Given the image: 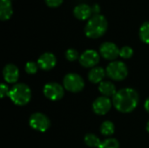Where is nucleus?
<instances>
[{
	"label": "nucleus",
	"instance_id": "f257e3e1",
	"mask_svg": "<svg viewBox=\"0 0 149 148\" xmlns=\"http://www.w3.org/2000/svg\"><path fill=\"white\" fill-rule=\"evenodd\" d=\"M139 93L133 88H122L119 90L113 98V106L122 113L133 112L138 106Z\"/></svg>",
	"mask_w": 149,
	"mask_h": 148
},
{
	"label": "nucleus",
	"instance_id": "f03ea898",
	"mask_svg": "<svg viewBox=\"0 0 149 148\" xmlns=\"http://www.w3.org/2000/svg\"><path fill=\"white\" fill-rule=\"evenodd\" d=\"M108 22L102 14L93 15L85 26V34L90 38H99L102 37L107 31Z\"/></svg>",
	"mask_w": 149,
	"mask_h": 148
},
{
	"label": "nucleus",
	"instance_id": "7ed1b4c3",
	"mask_svg": "<svg viewBox=\"0 0 149 148\" xmlns=\"http://www.w3.org/2000/svg\"><path fill=\"white\" fill-rule=\"evenodd\" d=\"M9 98L17 106H25L31 99V88L24 83L16 84L10 89Z\"/></svg>",
	"mask_w": 149,
	"mask_h": 148
},
{
	"label": "nucleus",
	"instance_id": "20e7f679",
	"mask_svg": "<svg viewBox=\"0 0 149 148\" xmlns=\"http://www.w3.org/2000/svg\"><path fill=\"white\" fill-rule=\"evenodd\" d=\"M107 75L113 80L122 81L128 74V69L126 64L122 61H112L106 68Z\"/></svg>",
	"mask_w": 149,
	"mask_h": 148
},
{
	"label": "nucleus",
	"instance_id": "39448f33",
	"mask_svg": "<svg viewBox=\"0 0 149 148\" xmlns=\"http://www.w3.org/2000/svg\"><path fill=\"white\" fill-rule=\"evenodd\" d=\"M63 86L71 92H79L85 87V81L82 77L77 73H68L64 77Z\"/></svg>",
	"mask_w": 149,
	"mask_h": 148
},
{
	"label": "nucleus",
	"instance_id": "423d86ee",
	"mask_svg": "<svg viewBox=\"0 0 149 148\" xmlns=\"http://www.w3.org/2000/svg\"><path fill=\"white\" fill-rule=\"evenodd\" d=\"M29 125L32 129L44 133L49 129L51 122L45 114L42 113H34L29 119Z\"/></svg>",
	"mask_w": 149,
	"mask_h": 148
},
{
	"label": "nucleus",
	"instance_id": "0eeeda50",
	"mask_svg": "<svg viewBox=\"0 0 149 148\" xmlns=\"http://www.w3.org/2000/svg\"><path fill=\"white\" fill-rule=\"evenodd\" d=\"M44 95L52 101H57L64 97V86L56 82H50L45 85L43 88Z\"/></svg>",
	"mask_w": 149,
	"mask_h": 148
},
{
	"label": "nucleus",
	"instance_id": "6e6552de",
	"mask_svg": "<svg viewBox=\"0 0 149 148\" xmlns=\"http://www.w3.org/2000/svg\"><path fill=\"white\" fill-rule=\"evenodd\" d=\"M79 60L82 66L86 68H93L100 62V54L95 50L88 49L81 53Z\"/></svg>",
	"mask_w": 149,
	"mask_h": 148
},
{
	"label": "nucleus",
	"instance_id": "1a4fd4ad",
	"mask_svg": "<svg viewBox=\"0 0 149 148\" xmlns=\"http://www.w3.org/2000/svg\"><path fill=\"white\" fill-rule=\"evenodd\" d=\"M100 54L105 59L113 61L120 56V49L113 42H104L100 46Z\"/></svg>",
	"mask_w": 149,
	"mask_h": 148
},
{
	"label": "nucleus",
	"instance_id": "9d476101",
	"mask_svg": "<svg viewBox=\"0 0 149 148\" xmlns=\"http://www.w3.org/2000/svg\"><path fill=\"white\" fill-rule=\"evenodd\" d=\"M112 105H113V102L111 101L109 98L101 96V97L97 98L93 101V110L98 115H105L110 111Z\"/></svg>",
	"mask_w": 149,
	"mask_h": 148
},
{
	"label": "nucleus",
	"instance_id": "9b49d317",
	"mask_svg": "<svg viewBox=\"0 0 149 148\" xmlns=\"http://www.w3.org/2000/svg\"><path fill=\"white\" fill-rule=\"evenodd\" d=\"M37 63L38 67L43 71H50L55 67L57 64V58L53 53L45 52L38 58Z\"/></svg>",
	"mask_w": 149,
	"mask_h": 148
},
{
	"label": "nucleus",
	"instance_id": "f8f14e48",
	"mask_svg": "<svg viewBox=\"0 0 149 148\" xmlns=\"http://www.w3.org/2000/svg\"><path fill=\"white\" fill-rule=\"evenodd\" d=\"M3 76L5 82L9 84H14L18 80L19 70L14 64H7L3 70Z\"/></svg>",
	"mask_w": 149,
	"mask_h": 148
},
{
	"label": "nucleus",
	"instance_id": "ddd939ff",
	"mask_svg": "<svg viewBox=\"0 0 149 148\" xmlns=\"http://www.w3.org/2000/svg\"><path fill=\"white\" fill-rule=\"evenodd\" d=\"M73 15L79 20H86L93 16L92 7L87 3H79L73 9Z\"/></svg>",
	"mask_w": 149,
	"mask_h": 148
},
{
	"label": "nucleus",
	"instance_id": "4468645a",
	"mask_svg": "<svg viewBox=\"0 0 149 148\" xmlns=\"http://www.w3.org/2000/svg\"><path fill=\"white\" fill-rule=\"evenodd\" d=\"M107 72L105 69L101 66H95L91 69L88 72V79L93 84H100L103 81Z\"/></svg>",
	"mask_w": 149,
	"mask_h": 148
},
{
	"label": "nucleus",
	"instance_id": "2eb2a0df",
	"mask_svg": "<svg viewBox=\"0 0 149 148\" xmlns=\"http://www.w3.org/2000/svg\"><path fill=\"white\" fill-rule=\"evenodd\" d=\"M13 14L11 0H0V19L5 21L10 18Z\"/></svg>",
	"mask_w": 149,
	"mask_h": 148
},
{
	"label": "nucleus",
	"instance_id": "dca6fc26",
	"mask_svg": "<svg viewBox=\"0 0 149 148\" xmlns=\"http://www.w3.org/2000/svg\"><path fill=\"white\" fill-rule=\"evenodd\" d=\"M99 91L102 94V96L110 98L113 97L118 92L116 90V86L114 84H113L110 81H102L101 83L99 84Z\"/></svg>",
	"mask_w": 149,
	"mask_h": 148
},
{
	"label": "nucleus",
	"instance_id": "f3484780",
	"mask_svg": "<svg viewBox=\"0 0 149 148\" xmlns=\"http://www.w3.org/2000/svg\"><path fill=\"white\" fill-rule=\"evenodd\" d=\"M115 126L114 124L110 120L104 121L100 126V133L104 136H111L114 133Z\"/></svg>",
	"mask_w": 149,
	"mask_h": 148
},
{
	"label": "nucleus",
	"instance_id": "a211bd4d",
	"mask_svg": "<svg viewBox=\"0 0 149 148\" xmlns=\"http://www.w3.org/2000/svg\"><path fill=\"white\" fill-rule=\"evenodd\" d=\"M139 36L141 40L149 44V21H145L140 27Z\"/></svg>",
	"mask_w": 149,
	"mask_h": 148
},
{
	"label": "nucleus",
	"instance_id": "6ab92c4d",
	"mask_svg": "<svg viewBox=\"0 0 149 148\" xmlns=\"http://www.w3.org/2000/svg\"><path fill=\"white\" fill-rule=\"evenodd\" d=\"M84 141L86 145L90 147H99L101 143L99 137L93 133H87L84 138Z\"/></svg>",
	"mask_w": 149,
	"mask_h": 148
},
{
	"label": "nucleus",
	"instance_id": "aec40b11",
	"mask_svg": "<svg viewBox=\"0 0 149 148\" xmlns=\"http://www.w3.org/2000/svg\"><path fill=\"white\" fill-rule=\"evenodd\" d=\"M98 148H120V142L114 138H108L101 141Z\"/></svg>",
	"mask_w": 149,
	"mask_h": 148
},
{
	"label": "nucleus",
	"instance_id": "412c9836",
	"mask_svg": "<svg viewBox=\"0 0 149 148\" xmlns=\"http://www.w3.org/2000/svg\"><path fill=\"white\" fill-rule=\"evenodd\" d=\"M133 55H134V50L132 47H130L128 45L123 46L122 48L120 49V57H121L122 58L128 59Z\"/></svg>",
	"mask_w": 149,
	"mask_h": 148
},
{
	"label": "nucleus",
	"instance_id": "4be33fe9",
	"mask_svg": "<svg viewBox=\"0 0 149 148\" xmlns=\"http://www.w3.org/2000/svg\"><path fill=\"white\" fill-rule=\"evenodd\" d=\"M65 55V58L71 62H73V61L77 60L78 58H79V55L78 51L73 49V48H70V49L66 50Z\"/></svg>",
	"mask_w": 149,
	"mask_h": 148
},
{
	"label": "nucleus",
	"instance_id": "5701e85b",
	"mask_svg": "<svg viewBox=\"0 0 149 148\" xmlns=\"http://www.w3.org/2000/svg\"><path fill=\"white\" fill-rule=\"evenodd\" d=\"M38 63H35L33 61H29L25 64L24 66V70L28 74H35L37 73L38 70Z\"/></svg>",
	"mask_w": 149,
	"mask_h": 148
},
{
	"label": "nucleus",
	"instance_id": "b1692460",
	"mask_svg": "<svg viewBox=\"0 0 149 148\" xmlns=\"http://www.w3.org/2000/svg\"><path fill=\"white\" fill-rule=\"evenodd\" d=\"M9 92H10V89H9L8 85L2 83L0 85V97H1V99H3L5 96H9Z\"/></svg>",
	"mask_w": 149,
	"mask_h": 148
},
{
	"label": "nucleus",
	"instance_id": "393cba45",
	"mask_svg": "<svg viewBox=\"0 0 149 148\" xmlns=\"http://www.w3.org/2000/svg\"><path fill=\"white\" fill-rule=\"evenodd\" d=\"M63 1L64 0H45L47 6L52 7V8H56V7L60 6L62 4Z\"/></svg>",
	"mask_w": 149,
	"mask_h": 148
},
{
	"label": "nucleus",
	"instance_id": "a878e982",
	"mask_svg": "<svg viewBox=\"0 0 149 148\" xmlns=\"http://www.w3.org/2000/svg\"><path fill=\"white\" fill-rule=\"evenodd\" d=\"M91 7H92V12H93V15L100 14V6L98 3H94V4H93Z\"/></svg>",
	"mask_w": 149,
	"mask_h": 148
},
{
	"label": "nucleus",
	"instance_id": "bb28decb",
	"mask_svg": "<svg viewBox=\"0 0 149 148\" xmlns=\"http://www.w3.org/2000/svg\"><path fill=\"white\" fill-rule=\"evenodd\" d=\"M144 107H145V110L149 113V98L147 99V100L145 101V104H144Z\"/></svg>",
	"mask_w": 149,
	"mask_h": 148
},
{
	"label": "nucleus",
	"instance_id": "cd10ccee",
	"mask_svg": "<svg viewBox=\"0 0 149 148\" xmlns=\"http://www.w3.org/2000/svg\"><path fill=\"white\" fill-rule=\"evenodd\" d=\"M146 129H147L148 133H149V120L148 121V123H147V126H146Z\"/></svg>",
	"mask_w": 149,
	"mask_h": 148
}]
</instances>
